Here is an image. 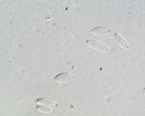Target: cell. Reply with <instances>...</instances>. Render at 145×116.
<instances>
[{
  "label": "cell",
  "mask_w": 145,
  "mask_h": 116,
  "mask_svg": "<svg viewBox=\"0 0 145 116\" xmlns=\"http://www.w3.org/2000/svg\"><path fill=\"white\" fill-rule=\"evenodd\" d=\"M88 45L91 48L103 52H107L109 49L105 44L93 40H88L87 42Z\"/></svg>",
  "instance_id": "6da1fadb"
},
{
  "label": "cell",
  "mask_w": 145,
  "mask_h": 116,
  "mask_svg": "<svg viewBox=\"0 0 145 116\" xmlns=\"http://www.w3.org/2000/svg\"><path fill=\"white\" fill-rule=\"evenodd\" d=\"M74 77V75L71 74L65 73L59 74L54 78L56 82L60 83L67 82L71 80Z\"/></svg>",
  "instance_id": "7a4b0ae2"
},
{
  "label": "cell",
  "mask_w": 145,
  "mask_h": 116,
  "mask_svg": "<svg viewBox=\"0 0 145 116\" xmlns=\"http://www.w3.org/2000/svg\"><path fill=\"white\" fill-rule=\"evenodd\" d=\"M114 36L117 43L125 49H127L129 48V46L128 42L121 35L116 33L115 34Z\"/></svg>",
  "instance_id": "3957f363"
},
{
  "label": "cell",
  "mask_w": 145,
  "mask_h": 116,
  "mask_svg": "<svg viewBox=\"0 0 145 116\" xmlns=\"http://www.w3.org/2000/svg\"><path fill=\"white\" fill-rule=\"evenodd\" d=\"M38 104L41 105L52 108L57 106L58 104L54 101L44 99H39L37 100Z\"/></svg>",
  "instance_id": "277c9868"
},
{
  "label": "cell",
  "mask_w": 145,
  "mask_h": 116,
  "mask_svg": "<svg viewBox=\"0 0 145 116\" xmlns=\"http://www.w3.org/2000/svg\"><path fill=\"white\" fill-rule=\"evenodd\" d=\"M110 31V28L105 27H100L92 29L91 32L95 34L102 35L106 34Z\"/></svg>",
  "instance_id": "5b68a950"
},
{
  "label": "cell",
  "mask_w": 145,
  "mask_h": 116,
  "mask_svg": "<svg viewBox=\"0 0 145 116\" xmlns=\"http://www.w3.org/2000/svg\"><path fill=\"white\" fill-rule=\"evenodd\" d=\"M37 110L41 112L45 113H50L53 111V109L50 108L42 106L38 107Z\"/></svg>",
  "instance_id": "8992f818"
}]
</instances>
